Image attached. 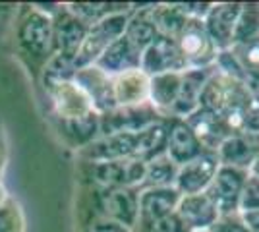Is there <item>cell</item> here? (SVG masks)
<instances>
[{"mask_svg":"<svg viewBox=\"0 0 259 232\" xmlns=\"http://www.w3.org/2000/svg\"><path fill=\"white\" fill-rule=\"evenodd\" d=\"M14 44L18 58L33 79L39 81L45 66L56 55L53 16L39 4H22L14 25Z\"/></svg>","mask_w":259,"mask_h":232,"instance_id":"cell-1","label":"cell"},{"mask_svg":"<svg viewBox=\"0 0 259 232\" xmlns=\"http://www.w3.org/2000/svg\"><path fill=\"white\" fill-rule=\"evenodd\" d=\"M251 97L253 95L242 81L225 76L215 68V72L211 74L203 87L199 107L221 116L227 122L232 133H240L244 126V114H246Z\"/></svg>","mask_w":259,"mask_h":232,"instance_id":"cell-2","label":"cell"},{"mask_svg":"<svg viewBox=\"0 0 259 232\" xmlns=\"http://www.w3.org/2000/svg\"><path fill=\"white\" fill-rule=\"evenodd\" d=\"M76 178L79 186L93 188H140L145 178V163L138 159L91 163L77 161Z\"/></svg>","mask_w":259,"mask_h":232,"instance_id":"cell-3","label":"cell"},{"mask_svg":"<svg viewBox=\"0 0 259 232\" xmlns=\"http://www.w3.org/2000/svg\"><path fill=\"white\" fill-rule=\"evenodd\" d=\"M132 10L112 14V16H108V18H105V20H101L99 23L89 27V33H87L85 41H83V44H81V49H79V53L76 56V60H74L76 72L79 68L95 64L99 60V56L103 55L118 37L124 35Z\"/></svg>","mask_w":259,"mask_h":232,"instance_id":"cell-4","label":"cell"},{"mask_svg":"<svg viewBox=\"0 0 259 232\" xmlns=\"http://www.w3.org/2000/svg\"><path fill=\"white\" fill-rule=\"evenodd\" d=\"M41 85L51 105L53 120H72L89 112H97L74 79H49L41 81Z\"/></svg>","mask_w":259,"mask_h":232,"instance_id":"cell-5","label":"cell"},{"mask_svg":"<svg viewBox=\"0 0 259 232\" xmlns=\"http://www.w3.org/2000/svg\"><path fill=\"white\" fill-rule=\"evenodd\" d=\"M180 49L186 70H203V68H215L219 49L211 41L207 33L203 20H188L184 31L176 39Z\"/></svg>","mask_w":259,"mask_h":232,"instance_id":"cell-6","label":"cell"},{"mask_svg":"<svg viewBox=\"0 0 259 232\" xmlns=\"http://www.w3.org/2000/svg\"><path fill=\"white\" fill-rule=\"evenodd\" d=\"M161 120H164V116L149 101L141 105H130V107H114L112 111L101 114V135L140 133L141 130Z\"/></svg>","mask_w":259,"mask_h":232,"instance_id":"cell-7","label":"cell"},{"mask_svg":"<svg viewBox=\"0 0 259 232\" xmlns=\"http://www.w3.org/2000/svg\"><path fill=\"white\" fill-rule=\"evenodd\" d=\"M51 16H53L56 55L74 62L87 33H89V25L83 20H79L76 14L68 8V4H56Z\"/></svg>","mask_w":259,"mask_h":232,"instance_id":"cell-8","label":"cell"},{"mask_svg":"<svg viewBox=\"0 0 259 232\" xmlns=\"http://www.w3.org/2000/svg\"><path fill=\"white\" fill-rule=\"evenodd\" d=\"M248 174V170H242V168L225 165L219 166L211 186L205 192L219 211V215L240 213V196H242Z\"/></svg>","mask_w":259,"mask_h":232,"instance_id":"cell-9","label":"cell"},{"mask_svg":"<svg viewBox=\"0 0 259 232\" xmlns=\"http://www.w3.org/2000/svg\"><path fill=\"white\" fill-rule=\"evenodd\" d=\"M219 166H221V161H219L217 153L205 151L203 155H199L197 159L180 166L174 188L178 190L182 196L203 194L211 186Z\"/></svg>","mask_w":259,"mask_h":232,"instance_id":"cell-10","label":"cell"},{"mask_svg":"<svg viewBox=\"0 0 259 232\" xmlns=\"http://www.w3.org/2000/svg\"><path fill=\"white\" fill-rule=\"evenodd\" d=\"M164 122H166V151L164 153L168 155L176 165L182 166L205 153L203 145L199 144L197 135L184 118L166 116Z\"/></svg>","mask_w":259,"mask_h":232,"instance_id":"cell-11","label":"cell"},{"mask_svg":"<svg viewBox=\"0 0 259 232\" xmlns=\"http://www.w3.org/2000/svg\"><path fill=\"white\" fill-rule=\"evenodd\" d=\"M136 153V133H110L99 135L95 142L77 151V161L107 163L134 159Z\"/></svg>","mask_w":259,"mask_h":232,"instance_id":"cell-12","label":"cell"},{"mask_svg":"<svg viewBox=\"0 0 259 232\" xmlns=\"http://www.w3.org/2000/svg\"><path fill=\"white\" fill-rule=\"evenodd\" d=\"M74 81L81 87V91L87 95V99L91 101L93 109L99 114H105V112L112 111L116 107L112 77L105 74L95 64L79 68L76 72V76H74Z\"/></svg>","mask_w":259,"mask_h":232,"instance_id":"cell-13","label":"cell"},{"mask_svg":"<svg viewBox=\"0 0 259 232\" xmlns=\"http://www.w3.org/2000/svg\"><path fill=\"white\" fill-rule=\"evenodd\" d=\"M141 70L149 77L168 72H186V64L174 39L157 35L141 55Z\"/></svg>","mask_w":259,"mask_h":232,"instance_id":"cell-14","label":"cell"},{"mask_svg":"<svg viewBox=\"0 0 259 232\" xmlns=\"http://www.w3.org/2000/svg\"><path fill=\"white\" fill-rule=\"evenodd\" d=\"M240 8L242 2H213L211 10L207 12L203 25L219 51H228L234 43V29Z\"/></svg>","mask_w":259,"mask_h":232,"instance_id":"cell-15","label":"cell"},{"mask_svg":"<svg viewBox=\"0 0 259 232\" xmlns=\"http://www.w3.org/2000/svg\"><path fill=\"white\" fill-rule=\"evenodd\" d=\"M182 194L174 188H147L140 190V215L134 230L176 213Z\"/></svg>","mask_w":259,"mask_h":232,"instance_id":"cell-16","label":"cell"},{"mask_svg":"<svg viewBox=\"0 0 259 232\" xmlns=\"http://www.w3.org/2000/svg\"><path fill=\"white\" fill-rule=\"evenodd\" d=\"M176 215L190 232L211 230V226L221 217L205 192L182 196L178 207H176Z\"/></svg>","mask_w":259,"mask_h":232,"instance_id":"cell-17","label":"cell"},{"mask_svg":"<svg viewBox=\"0 0 259 232\" xmlns=\"http://www.w3.org/2000/svg\"><path fill=\"white\" fill-rule=\"evenodd\" d=\"M53 124L62 144L74 149L76 153L101 135V114L99 112H89L85 116L72 118V120H53Z\"/></svg>","mask_w":259,"mask_h":232,"instance_id":"cell-18","label":"cell"},{"mask_svg":"<svg viewBox=\"0 0 259 232\" xmlns=\"http://www.w3.org/2000/svg\"><path fill=\"white\" fill-rule=\"evenodd\" d=\"M184 120L188 122V126L194 130L199 144L203 145V149L211 151V153H217L219 147L232 135L227 122L223 120L221 116H217L215 112L201 109V107L194 114H190L188 118H184Z\"/></svg>","mask_w":259,"mask_h":232,"instance_id":"cell-19","label":"cell"},{"mask_svg":"<svg viewBox=\"0 0 259 232\" xmlns=\"http://www.w3.org/2000/svg\"><path fill=\"white\" fill-rule=\"evenodd\" d=\"M259 155V135L255 133H232L225 144L219 147L217 157L221 161V165L234 166V168H242L248 170L251 165L255 163Z\"/></svg>","mask_w":259,"mask_h":232,"instance_id":"cell-20","label":"cell"},{"mask_svg":"<svg viewBox=\"0 0 259 232\" xmlns=\"http://www.w3.org/2000/svg\"><path fill=\"white\" fill-rule=\"evenodd\" d=\"M141 55L134 44L130 43L128 39L122 35L114 43L108 47L103 55L99 56V60L95 62V66L101 68L105 74L110 77L120 76L124 72L130 70H138L141 68Z\"/></svg>","mask_w":259,"mask_h":232,"instance_id":"cell-21","label":"cell"},{"mask_svg":"<svg viewBox=\"0 0 259 232\" xmlns=\"http://www.w3.org/2000/svg\"><path fill=\"white\" fill-rule=\"evenodd\" d=\"M215 72V68H203V70H186L182 72V85H180V95L174 105L170 116L176 118H188L199 109V99L205 87L207 79Z\"/></svg>","mask_w":259,"mask_h":232,"instance_id":"cell-22","label":"cell"},{"mask_svg":"<svg viewBox=\"0 0 259 232\" xmlns=\"http://www.w3.org/2000/svg\"><path fill=\"white\" fill-rule=\"evenodd\" d=\"M116 107L141 105L149 101V76L138 68L112 77Z\"/></svg>","mask_w":259,"mask_h":232,"instance_id":"cell-23","label":"cell"},{"mask_svg":"<svg viewBox=\"0 0 259 232\" xmlns=\"http://www.w3.org/2000/svg\"><path fill=\"white\" fill-rule=\"evenodd\" d=\"M182 72H168L149 77V103L162 116H170L180 95Z\"/></svg>","mask_w":259,"mask_h":232,"instance_id":"cell-24","label":"cell"},{"mask_svg":"<svg viewBox=\"0 0 259 232\" xmlns=\"http://www.w3.org/2000/svg\"><path fill=\"white\" fill-rule=\"evenodd\" d=\"M151 8L153 4H134V10L130 14L128 25H126V31H124V37L140 53H143L159 35L155 23H153Z\"/></svg>","mask_w":259,"mask_h":232,"instance_id":"cell-25","label":"cell"},{"mask_svg":"<svg viewBox=\"0 0 259 232\" xmlns=\"http://www.w3.org/2000/svg\"><path fill=\"white\" fill-rule=\"evenodd\" d=\"M151 16L153 23L157 27V33L162 35V37H170L174 41L180 37L186 23L190 20L176 6V2H157V4H153Z\"/></svg>","mask_w":259,"mask_h":232,"instance_id":"cell-26","label":"cell"},{"mask_svg":"<svg viewBox=\"0 0 259 232\" xmlns=\"http://www.w3.org/2000/svg\"><path fill=\"white\" fill-rule=\"evenodd\" d=\"M166 120V118H164ZM161 120L149 128L136 133V153L134 159L141 163H149L166 151V122Z\"/></svg>","mask_w":259,"mask_h":232,"instance_id":"cell-27","label":"cell"},{"mask_svg":"<svg viewBox=\"0 0 259 232\" xmlns=\"http://www.w3.org/2000/svg\"><path fill=\"white\" fill-rule=\"evenodd\" d=\"M180 166L174 163L166 153L159 155L145 163V178L138 190L147 188H172L178 178Z\"/></svg>","mask_w":259,"mask_h":232,"instance_id":"cell-28","label":"cell"},{"mask_svg":"<svg viewBox=\"0 0 259 232\" xmlns=\"http://www.w3.org/2000/svg\"><path fill=\"white\" fill-rule=\"evenodd\" d=\"M68 8L91 27L112 14L130 12L134 8V4L130 2H70Z\"/></svg>","mask_w":259,"mask_h":232,"instance_id":"cell-29","label":"cell"},{"mask_svg":"<svg viewBox=\"0 0 259 232\" xmlns=\"http://www.w3.org/2000/svg\"><path fill=\"white\" fill-rule=\"evenodd\" d=\"M259 39V2H242L234 29V43L244 44Z\"/></svg>","mask_w":259,"mask_h":232,"instance_id":"cell-30","label":"cell"},{"mask_svg":"<svg viewBox=\"0 0 259 232\" xmlns=\"http://www.w3.org/2000/svg\"><path fill=\"white\" fill-rule=\"evenodd\" d=\"M0 232H25L23 209L12 196L0 205Z\"/></svg>","mask_w":259,"mask_h":232,"instance_id":"cell-31","label":"cell"},{"mask_svg":"<svg viewBox=\"0 0 259 232\" xmlns=\"http://www.w3.org/2000/svg\"><path fill=\"white\" fill-rule=\"evenodd\" d=\"M77 232H134L122 226L118 222L105 219L101 215H89L83 219H77Z\"/></svg>","mask_w":259,"mask_h":232,"instance_id":"cell-32","label":"cell"},{"mask_svg":"<svg viewBox=\"0 0 259 232\" xmlns=\"http://www.w3.org/2000/svg\"><path fill=\"white\" fill-rule=\"evenodd\" d=\"M259 209V176L248 174L246 184L240 196V213H248V211Z\"/></svg>","mask_w":259,"mask_h":232,"instance_id":"cell-33","label":"cell"},{"mask_svg":"<svg viewBox=\"0 0 259 232\" xmlns=\"http://www.w3.org/2000/svg\"><path fill=\"white\" fill-rule=\"evenodd\" d=\"M134 232H190V230L184 226V222L178 219V215L172 213V215H168L164 219H159V221L151 222L147 226H141V228H138V230Z\"/></svg>","mask_w":259,"mask_h":232,"instance_id":"cell-34","label":"cell"},{"mask_svg":"<svg viewBox=\"0 0 259 232\" xmlns=\"http://www.w3.org/2000/svg\"><path fill=\"white\" fill-rule=\"evenodd\" d=\"M209 232H249L246 222L242 219L240 213H232V215H221L217 222L211 226Z\"/></svg>","mask_w":259,"mask_h":232,"instance_id":"cell-35","label":"cell"},{"mask_svg":"<svg viewBox=\"0 0 259 232\" xmlns=\"http://www.w3.org/2000/svg\"><path fill=\"white\" fill-rule=\"evenodd\" d=\"M211 4L213 2H176V6L190 20H205L207 12L211 10Z\"/></svg>","mask_w":259,"mask_h":232,"instance_id":"cell-36","label":"cell"},{"mask_svg":"<svg viewBox=\"0 0 259 232\" xmlns=\"http://www.w3.org/2000/svg\"><path fill=\"white\" fill-rule=\"evenodd\" d=\"M6 163H8V140H6L4 124L0 120V180H2V172L6 168Z\"/></svg>","mask_w":259,"mask_h":232,"instance_id":"cell-37","label":"cell"},{"mask_svg":"<svg viewBox=\"0 0 259 232\" xmlns=\"http://www.w3.org/2000/svg\"><path fill=\"white\" fill-rule=\"evenodd\" d=\"M240 215H242V219H244L249 232H259V209L248 211V213H240Z\"/></svg>","mask_w":259,"mask_h":232,"instance_id":"cell-38","label":"cell"},{"mask_svg":"<svg viewBox=\"0 0 259 232\" xmlns=\"http://www.w3.org/2000/svg\"><path fill=\"white\" fill-rule=\"evenodd\" d=\"M8 198H10V194H8V190H6V186H4V182L0 180V205H2Z\"/></svg>","mask_w":259,"mask_h":232,"instance_id":"cell-39","label":"cell"},{"mask_svg":"<svg viewBox=\"0 0 259 232\" xmlns=\"http://www.w3.org/2000/svg\"><path fill=\"white\" fill-rule=\"evenodd\" d=\"M249 174H255V176H259V155L257 159H255V163L251 165V168H249Z\"/></svg>","mask_w":259,"mask_h":232,"instance_id":"cell-40","label":"cell"},{"mask_svg":"<svg viewBox=\"0 0 259 232\" xmlns=\"http://www.w3.org/2000/svg\"><path fill=\"white\" fill-rule=\"evenodd\" d=\"M201 232H209V230H201Z\"/></svg>","mask_w":259,"mask_h":232,"instance_id":"cell-41","label":"cell"}]
</instances>
